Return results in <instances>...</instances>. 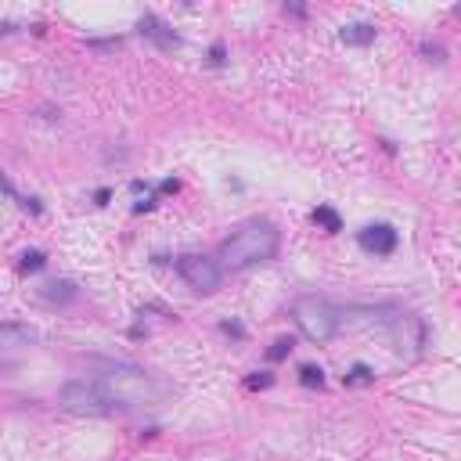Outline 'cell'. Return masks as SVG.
Wrapping results in <instances>:
<instances>
[{
  "label": "cell",
  "mask_w": 461,
  "mask_h": 461,
  "mask_svg": "<svg viewBox=\"0 0 461 461\" xmlns=\"http://www.w3.org/2000/svg\"><path fill=\"white\" fill-rule=\"evenodd\" d=\"M270 382H274V379H270L267 371H260V375H249V379H245V386H249V389H267Z\"/></svg>",
  "instance_id": "cell-17"
},
{
  "label": "cell",
  "mask_w": 461,
  "mask_h": 461,
  "mask_svg": "<svg viewBox=\"0 0 461 461\" xmlns=\"http://www.w3.org/2000/svg\"><path fill=\"white\" fill-rule=\"evenodd\" d=\"M137 29H141V36H152L155 44H162V47H177V44H180V36H177L173 29H166L155 15H144L141 22H137Z\"/></svg>",
  "instance_id": "cell-9"
},
{
  "label": "cell",
  "mask_w": 461,
  "mask_h": 461,
  "mask_svg": "<svg viewBox=\"0 0 461 461\" xmlns=\"http://www.w3.org/2000/svg\"><path fill=\"white\" fill-rule=\"evenodd\" d=\"M177 274L192 285L195 292H202V296H209V292H217L220 281H224V270L213 256H202V253H184L177 260Z\"/></svg>",
  "instance_id": "cell-5"
},
{
  "label": "cell",
  "mask_w": 461,
  "mask_h": 461,
  "mask_svg": "<svg viewBox=\"0 0 461 461\" xmlns=\"http://www.w3.org/2000/svg\"><path fill=\"white\" fill-rule=\"evenodd\" d=\"M36 343V331L26 325H0V357L4 353H18Z\"/></svg>",
  "instance_id": "cell-8"
},
{
  "label": "cell",
  "mask_w": 461,
  "mask_h": 461,
  "mask_svg": "<svg viewBox=\"0 0 461 461\" xmlns=\"http://www.w3.org/2000/svg\"><path fill=\"white\" fill-rule=\"evenodd\" d=\"M94 382H97L104 393H109L123 411H127V407H137V404H152L155 396L162 393V389L152 382V375H144V371H141V368H134V364H116V368H104Z\"/></svg>",
  "instance_id": "cell-2"
},
{
  "label": "cell",
  "mask_w": 461,
  "mask_h": 461,
  "mask_svg": "<svg viewBox=\"0 0 461 461\" xmlns=\"http://www.w3.org/2000/svg\"><path fill=\"white\" fill-rule=\"evenodd\" d=\"M58 404L69 414H83V418H109L116 411H123L109 393H104L94 379H72L58 389Z\"/></svg>",
  "instance_id": "cell-4"
},
{
  "label": "cell",
  "mask_w": 461,
  "mask_h": 461,
  "mask_svg": "<svg viewBox=\"0 0 461 461\" xmlns=\"http://www.w3.org/2000/svg\"><path fill=\"white\" fill-rule=\"evenodd\" d=\"M148 209H155V198H144V202H137V205H134V213H148Z\"/></svg>",
  "instance_id": "cell-21"
},
{
  "label": "cell",
  "mask_w": 461,
  "mask_h": 461,
  "mask_svg": "<svg viewBox=\"0 0 461 461\" xmlns=\"http://www.w3.org/2000/svg\"><path fill=\"white\" fill-rule=\"evenodd\" d=\"M292 318H296V328L318 346L331 343L343 328V310L325 296H313V292H306V296L292 303Z\"/></svg>",
  "instance_id": "cell-3"
},
{
  "label": "cell",
  "mask_w": 461,
  "mask_h": 461,
  "mask_svg": "<svg viewBox=\"0 0 461 461\" xmlns=\"http://www.w3.org/2000/svg\"><path fill=\"white\" fill-rule=\"evenodd\" d=\"M44 263H47V256L40 253V249H29V253H22V263L18 267H22L26 274H33V270H44Z\"/></svg>",
  "instance_id": "cell-16"
},
{
  "label": "cell",
  "mask_w": 461,
  "mask_h": 461,
  "mask_svg": "<svg viewBox=\"0 0 461 461\" xmlns=\"http://www.w3.org/2000/svg\"><path fill=\"white\" fill-rule=\"evenodd\" d=\"M109 198H112L109 187H97V192H94V205H109Z\"/></svg>",
  "instance_id": "cell-20"
},
{
  "label": "cell",
  "mask_w": 461,
  "mask_h": 461,
  "mask_svg": "<svg viewBox=\"0 0 461 461\" xmlns=\"http://www.w3.org/2000/svg\"><path fill=\"white\" fill-rule=\"evenodd\" d=\"M396 242H400V235H396L393 224H368L364 230H357V245L371 256H393Z\"/></svg>",
  "instance_id": "cell-6"
},
{
  "label": "cell",
  "mask_w": 461,
  "mask_h": 461,
  "mask_svg": "<svg viewBox=\"0 0 461 461\" xmlns=\"http://www.w3.org/2000/svg\"><path fill=\"white\" fill-rule=\"evenodd\" d=\"M177 187H180V184L170 177V180H162V184H159V192H166V195H170V192H177Z\"/></svg>",
  "instance_id": "cell-22"
},
{
  "label": "cell",
  "mask_w": 461,
  "mask_h": 461,
  "mask_svg": "<svg viewBox=\"0 0 461 461\" xmlns=\"http://www.w3.org/2000/svg\"><path fill=\"white\" fill-rule=\"evenodd\" d=\"M36 299L47 303V306H69V303L79 299V288L69 278H54V281H44L36 288Z\"/></svg>",
  "instance_id": "cell-7"
},
{
  "label": "cell",
  "mask_w": 461,
  "mask_h": 461,
  "mask_svg": "<svg viewBox=\"0 0 461 461\" xmlns=\"http://www.w3.org/2000/svg\"><path fill=\"white\" fill-rule=\"evenodd\" d=\"M224 54H227V47H224L220 40H217V44L209 47V61H213V65H224Z\"/></svg>",
  "instance_id": "cell-19"
},
{
  "label": "cell",
  "mask_w": 461,
  "mask_h": 461,
  "mask_svg": "<svg viewBox=\"0 0 461 461\" xmlns=\"http://www.w3.org/2000/svg\"><path fill=\"white\" fill-rule=\"evenodd\" d=\"M278 249H281V230L267 220H253L220 242L217 263H220V270H245V267L274 260Z\"/></svg>",
  "instance_id": "cell-1"
},
{
  "label": "cell",
  "mask_w": 461,
  "mask_h": 461,
  "mask_svg": "<svg viewBox=\"0 0 461 461\" xmlns=\"http://www.w3.org/2000/svg\"><path fill=\"white\" fill-rule=\"evenodd\" d=\"M220 331H224V335H230V339H245V328H242L238 321H224V325H220Z\"/></svg>",
  "instance_id": "cell-18"
},
{
  "label": "cell",
  "mask_w": 461,
  "mask_h": 461,
  "mask_svg": "<svg viewBox=\"0 0 461 461\" xmlns=\"http://www.w3.org/2000/svg\"><path fill=\"white\" fill-rule=\"evenodd\" d=\"M299 382H303L306 389H321V386H325V371H321L318 364H303V368H299Z\"/></svg>",
  "instance_id": "cell-15"
},
{
  "label": "cell",
  "mask_w": 461,
  "mask_h": 461,
  "mask_svg": "<svg viewBox=\"0 0 461 461\" xmlns=\"http://www.w3.org/2000/svg\"><path fill=\"white\" fill-rule=\"evenodd\" d=\"M310 220L318 224V227H325L328 235H335V230H343V217L335 213L331 205H318V209H313V213H310Z\"/></svg>",
  "instance_id": "cell-11"
},
{
  "label": "cell",
  "mask_w": 461,
  "mask_h": 461,
  "mask_svg": "<svg viewBox=\"0 0 461 461\" xmlns=\"http://www.w3.org/2000/svg\"><path fill=\"white\" fill-rule=\"evenodd\" d=\"M375 382V371L368 364H353L346 375H343V386H371Z\"/></svg>",
  "instance_id": "cell-13"
},
{
  "label": "cell",
  "mask_w": 461,
  "mask_h": 461,
  "mask_svg": "<svg viewBox=\"0 0 461 461\" xmlns=\"http://www.w3.org/2000/svg\"><path fill=\"white\" fill-rule=\"evenodd\" d=\"M292 350H296V339H292V335H281V339H274V346L267 350V361H270V364H278V361L288 357Z\"/></svg>",
  "instance_id": "cell-14"
},
{
  "label": "cell",
  "mask_w": 461,
  "mask_h": 461,
  "mask_svg": "<svg viewBox=\"0 0 461 461\" xmlns=\"http://www.w3.org/2000/svg\"><path fill=\"white\" fill-rule=\"evenodd\" d=\"M375 36H379V29L371 22H350L339 29V40L346 47H368V44H375Z\"/></svg>",
  "instance_id": "cell-10"
},
{
  "label": "cell",
  "mask_w": 461,
  "mask_h": 461,
  "mask_svg": "<svg viewBox=\"0 0 461 461\" xmlns=\"http://www.w3.org/2000/svg\"><path fill=\"white\" fill-rule=\"evenodd\" d=\"M0 192H4V195H11V198H15L18 205H22V209H29V213H44V205H40L36 198H26V195H18V192H15V184H11V180H8L4 173H0Z\"/></svg>",
  "instance_id": "cell-12"
}]
</instances>
